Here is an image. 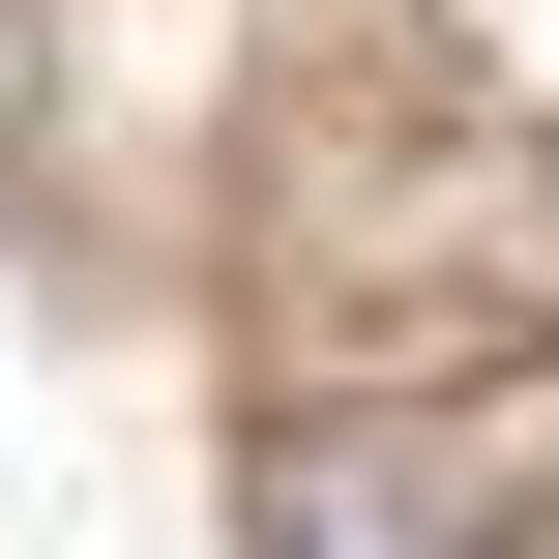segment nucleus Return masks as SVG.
Here are the masks:
<instances>
[{
    "mask_svg": "<svg viewBox=\"0 0 559 559\" xmlns=\"http://www.w3.org/2000/svg\"><path fill=\"white\" fill-rule=\"evenodd\" d=\"M265 559H442V531H413L383 472H324V442H295V472H265Z\"/></svg>",
    "mask_w": 559,
    "mask_h": 559,
    "instance_id": "obj_1",
    "label": "nucleus"
}]
</instances>
